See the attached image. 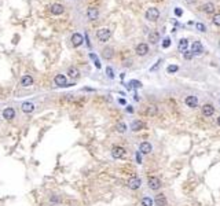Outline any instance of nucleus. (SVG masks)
Segmentation results:
<instances>
[{"label":"nucleus","mask_w":220,"mask_h":206,"mask_svg":"<svg viewBox=\"0 0 220 206\" xmlns=\"http://www.w3.org/2000/svg\"><path fill=\"white\" fill-rule=\"evenodd\" d=\"M160 18V11H158V8L156 7H150L146 11V19L149 21H157Z\"/></svg>","instance_id":"nucleus-1"},{"label":"nucleus","mask_w":220,"mask_h":206,"mask_svg":"<svg viewBox=\"0 0 220 206\" xmlns=\"http://www.w3.org/2000/svg\"><path fill=\"white\" fill-rule=\"evenodd\" d=\"M110 36H112V32H110L109 29H106V28H102V29H99V30L96 32V37H98L100 41H103V43L110 39Z\"/></svg>","instance_id":"nucleus-2"},{"label":"nucleus","mask_w":220,"mask_h":206,"mask_svg":"<svg viewBox=\"0 0 220 206\" xmlns=\"http://www.w3.org/2000/svg\"><path fill=\"white\" fill-rule=\"evenodd\" d=\"M147 184H149V187H150V190H158L161 187L160 179L156 177V176H150L147 180Z\"/></svg>","instance_id":"nucleus-3"},{"label":"nucleus","mask_w":220,"mask_h":206,"mask_svg":"<svg viewBox=\"0 0 220 206\" xmlns=\"http://www.w3.org/2000/svg\"><path fill=\"white\" fill-rule=\"evenodd\" d=\"M204 52V45L201 44V41H194L191 45V54L193 55H200Z\"/></svg>","instance_id":"nucleus-4"},{"label":"nucleus","mask_w":220,"mask_h":206,"mask_svg":"<svg viewBox=\"0 0 220 206\" xmlns=\"http://www.w3.org/2000/svg\"><path fill=\"white\" fill-rule=\"evenodd\" d=\"M112 155H113V158H116V159H120L123 158L125 155V148H123V147L120 146H117V147H113V150H112Z\"/></svg>","instance_id":"nucleus-5"},{"label":"nucleus","mask_w":220,"mask_h":206,"mask_svg":"<svg viewBox=\"0 0 220 206\" xmlns=\"http://www.w3.org/2000/svg\"><path fill=\"white\" fill-rule=\"evenodd\" d=\"M48 8H50L51 14H54V15H61V14L63 12V6H62V4H58V3L51 4Z\"/></svg>","instance_id":"nucleus-6"},{"label":"nucleus","mask_w":220,"mask_h":206,"mask_svg":"<svg viewBox=\"0 0 220 206\" xmlns=\"http://www.w3.org/2000/svg\"><path fill=\"white\" fill-rule=\"evenodd\" d=\"M201 109H202V114H204L205 117H211V115H213V113H215V107H213L211 103H205Z\"/></svg>","instance_id":"nucleus-7"},{"label":"nucleus","mask_w":220,"mask_h":206,"mask_svg":"<svg viewBox=\"0 0 220 206\" xmlns=\"http://www.w3.org/2000/svg\"><path fill=\"white\" fill-rule=\"evenodd\" d=\"M140 184H142V180L139 177H131L128 180V188H131V190H138Z\"/></svg>","instance_id":"nucleus-8"},{"label":"nucleus","mask_w":220,"mask_h":206,"mask_svg":"<svg viewBox=\"0 0 220 206\" xmlns=\"http://www.w3.org/2000/svg\"><path fill=\"white\" fill-rule=\"evenodd\" d=\"M153 150V147L151 144L149 142H142L140 143V146H139V153H142V154H150Z\"/></svg>","instance_id":"nucleus-9"},{"label":"nucleus","mask_w":220,"mask_h":206,"mask_svg":"<svg viewBox=\"0 0 220 206\" xmlns=\"http://www.w3.org/2000/svg\"><path fill=\"white\" fill-rule=\"evenodd\" d=\"M54 81H55V85H58V87H66V84H68V80H66L65 74H56Z\"/></svg>","instance_id":"nucleus-10"},{"label":"nucleus","mask_w":220,"mask_h":206,"mask_svg":"<svg viewBox=\"0 0 220 206\" xmlns=\"http://www.w3.org/2000/svg\"><path fill=\"white\" fill-rule=\"evenodd\" d=\"M83 41H84V37H83L80 33H74V35L72 36V44H73V47H79V45H81V44H83Z\"/></svg>","instance_id":"nucleus-11"},{"label":"nucleus","mask_w":220,"mask_h":206,"mask_svg":"<svg viewBox=\"0 0 220 206\" xmlns=\"http://www.w3.org/2000/svg\"><path fill=\"white\" fill-rule=\"evenodd\" d=\"M21 109H22V111H24V113H26V114H30V113H33V111H35V104H33L32 102H24V103H22V106H21Z\"/></svg>","instance_id":"nucleus-12"},{"label":"nucleus","mask_w":220,"mask_h":206,"mask_svg":"<svg viewBox=\"0 0 220 206\" xmlns=\"http://www.w3.org/2000/svg\"><path fill=\"white\" fill-rule=\"evenodd\" d=\"M147 52H149V45H147V44H144V43L138 44V47H136V54H138V55L143 56V55H146Z\"/></svg>","instance_id":"nucleus-13"},{"label":"nucleus","mask_w":220,"mask_h":206,"mask_svg":"<svg viewBox=\"0 0 220 206\" xmlns=\"http://www.w3.org/2000/svg\"><path fill=\"white\" fill-rule=\"evenodd\" d=\"M21 85L22 87H30V85H33V77L29 74H25L22 76V79H21Z\"/></svg>","instance_id":"nucleus-14"},{"label":"nucleus","mask_w":220,"mask_h":206,"mask_svg":"<svg viewBox=\"0 0 220 206\" xmlns=\"http://www.w3.org/2000/svg\"><path fill=\"white\" fill-rule=\"evenodd\" d=\"M98 15H99V11H98V8L89 7V8L87 10V17H88V19L95 21L96 18H98Z\"/></svg>","instance_id":"nucleus-15"},{"label":"nucleus","mask_w":220,"mask_h":206,"mask_svg":"<svg viewBox=\"0 0 220 206\" xmlns=\"http://www.w3.org/2000/svg\"><path fill=\"white\" fill-rule=\"evenodd\" d=\"M184 103H186L188 107H193V109H194V107L198 106V98H197V96H187V98L184 99Z\"/></svg>","instance_id":"nucleus-16"},{"label":"nucleus","mask_w":220,"mask_h":206,"mask_svg":"<svg viewBox=\"0 0 220 206\" xmlns=\"http://www.w3.org/2000/svg\"><path fill=\"white\" fill-rule=\"evenodd\" d=\"M14 117H15V110H14L12 107H7V109H4L3 110V118L12 120Z\"/></svg>","instance_id":"nucleus-17"},{"label":"nucleus","mask_w":220,"mask_h":206,"mask_svg":"<svg viewBox=\"0 0 220 206\" xmlns=\"http://www.w3.org/2000/svg\"><path fill=\"white\" fill-rule=\"evenodd\" d=\"M154 203H156L157 206H167V198H165L164 194H158L154 198Z\"/></svg>","instance_id":"nucleus-18"},{"label":"nucleus","mask_w":220,"mask_h":206,"mask_svg":"<svg viewBox=\"0 0 220 206\" xmlns=\"http://www.w3.org/2000/svg\"><path fill=\"white\" fill-rule=\"evenodd\" d=\"M144 128V124L142 122V121H139V120H136V121H133V122L131 124V129L133 132H138V131H142Z\"/></svg>","instance_id":"nucleus-19"},{"label":"nucleus","mask_w":220,"mask_h":206,"mask_svg":"<svg viewBox=\"0 0 220 206\" xmlns=\"http://www.w3.org/2000/svg\"><path fill=\"white\" fill-rule=\"evenodd\" d=\"M187 48H188V40L187 39H182L179 41V45H177V50H179L180 52H186L187 51Z\"/></svg>","instance_id":"nucleus-20"},{"label":"nucleus","mask_w":220,"mask_h":206,"mask_svg":"<svg viewBox=\"0 0 220 206\" xmlns=\"http://www.w3.org/2000/svg\"><path fill=\"white\" fill-rule=\"evenodd\" d=\"M68 76L70 77V79H79V77H80V71H79L77 68H69Z\"/></svg>","instance_id":"nucleus-21"},{"label":"nucleus","mask_w":220,"mask_h":206,"mask_svg":"<svg viewBox=\"0 0 220 206\" xmlns=\"http://www.w3.org/2000/svg\"><path fill=\"white\" fill-rule=\"evenodd\" d=\"M149 41L151 44H157L158 41H160V35H158V32H151L150 35H149Z\"/></svg>","instance_id":"nucleus-22"},{"label":"nucleus","mask_w":220,"mask_h":206,"mask_svg":"<svg viewBox=\"0 0 220 206\" xmlns=\"http://www.w3.org/2000/svg\"><path fill=\"white\" fill-rule=\"evenodd\" d=\"M102 55H103L105 59H112L113 55H114V54H113V48L106 47V48L103 50V51H102Z\"/></svg>","instance_id":"nucleus-23"},{"label":"nucleus","mask_w":220,"mask_h":206,"mask_svg":"<svg viewBox=\"0 0 220 206\" xmlns=\"http://www.w3.org/2000/svg\"><path fill=\"white\" fill-rule=\"evenodd\" d=\"M202 10H204L206 14H211V12L215 11V4L213 3H205L204 6H202Z\"/></svg>","instance_id":"nucleus-24"},{"label":"nucleus","mask_w":220,"mask_h":206,"mask_svg":"<svg viewBox=\"0 0 220 206\" xmlns=\"http://www.w3.org/2000/svg\"><path fill=\"white\" fill-rule=\"evenodd\" d=\"M131 87H133V88H140L142 87V83L140 81H136V80H132V81H129V84L127 85V88H131Z\"/></svg>","instance_id":"nucleus-25"},{"label":"nucleus","mask_w":220,"mask_h":206,"mask_svg":"<svg viewBox=\"0 0 220 206\" xmlns=\"http://www.w3.org/2000/svg\"><path fill=\"white\" fill-rule=\"evenodd\" d=\"M117 132H120V133H124L125 131H127V125H125L124 122H118L117 124V127H116Z\"/></svg>","instance_id":"nucleus-26"},{"label":"nucleus","mask_w":220,"mask_h":206,"mask_svg":"<svg viewBox=\"0 0 220 206\" xmlns=\"http://www.w3.org/2000/svg\"><path fill=\"white\" fill-rule=\"evenodd\" d=\"M142 206H153V199L149 197H144L142 199Z\"/></svg>","instance_id":"nucleus-27"},{"label":"nucleus","mask_w":220,"mask_h":206,"mask_svg":"<svg viewBox=\"0 0 220 206\" xmlns=\"http://www.w3.org/2000/svg\"><path fill=\"white\" fill-rule=\"evenodd\" d=\"M89 58H91V59L94 61V63L96 65V68L100 69V62H99V59H98V56H96L95 54H92V52H91V54H89Z\"/></svg>","instance_id":"nucleus-28"},{"label":"nucleus","mask_w":220,"mask_h":206,"mask_svg":"<svg viewBox=\"0 0 220 206\" xmlns=\"http://www.w3.org/2000/svg\"><path fill=\"white\" fill-rule=\"evenodd\" d=\"M177 70H179V66H177V65H169L168 69H167L168 73H176Z\"/></svg>","instance_id":"nucleus-29"},{"label":"nucleus","mask_w":220,"mask_h":206,"mask_svg":"<svg viewBox=\"0 0 220 206\" xmlns=\"http://www.w3.org/2000/svg\"><path fill=\"white\" fill-rule=\"evenodd\" d=\"M213 24L216 25V26H220V12L219 14H215V15H213Z\"/></svg>","instance_id":"nucleus-30"},{"label":"nucleus","mask_w":220,"mask_h":206,"mask_svg":"<svg viewBox=\"0 0 220 206\" xmlns=\"http://www.w3.org/2000/svg\"><path fill=\"white\" fill-rule=\"evenodd\" d=\"M106 73H107V76L110 77V79H114V71H113V69L109 66V68H106Z\"/></svg>","instance_id":"nucleus-31"},{"label":"nucleus","mask_w":220,"mask_h":206,"mask_svg":"<svg viewBox=\"0 0 220 206\" xmlns=\"http://www.w3.org/2000/svg\"><path fill=\"white\" fill-rule=\"evenodd\" d=\"M169 45H171V39H164V41H162V48H168Z\"/></svg>","instance_id":"nucleus-32"},{"label":"nucleus","mask_w":220,"mask_h":206,"mask_svg":"<svg viewBox=\"0 0 220 206\" xmlns=\"http://www.w3.org/2000/svg\"><path fill=\"white\" fill-rule=\"evenodd\" d=\"M147 113H149V114H156V113H157V109H156V106H149V110H147Z\"/></svg>","instance_id":"nucleus-33"},{"label":"nucleus","mask_w":220,"mask_h":206,"mask_svg":"<svg viewBox=\"0 0 220 206\" xmlns=\"http://www.w3.org/2000/svg\"><path fill=\"white\" fill-rule=\"evenodd\" d=\"M195 26H197V29H198L200 32H205V30H206V29H205V25H204V24H197Z\"/></svg>","instance_id":"nucleus-34"},{"label":"nucleus","mask_w":220,"mask_h":206,"mask_svg":"<svg viewBox=\"0 0 220 206\" xmlns=\"http://www.w3.org/2000/svg\"><path fill=\"white\" fill-rule=\"evenodd\" d=\"M136 162L142 164V157H140V153H136Z\"/></svg>","instance_id":"nucleus-35"},{"label":"nucleus","mask_w":220,"mask_h":206,"mask_svg":"<svg viewBox=\"0 0 220 206\" xmlns=\"http://www.w3.org/2000/svg\"><path fill=\"white\" fill-rule=\"evenodd\" d=\"M175 14L177 17H182V14H183V11H182V10H180V8H175Z\"/></svg>","instance_id":"nucleus-36"},{"label":"nucleus","mask_w":220,"mask_h":206,"mask_svg":"<svg viewBox=\"0 0 220 206\" xmlns=\"http://www.w3.org/2000/svg\"><path fill=\"white\" fill-rule=\"evenodd\" d=\"M193 58V54H186L184 52V59H191Z\"/></svg>","instance_id":"nucleus-37"},{"label":"nucleus","mask_w":220,"mask_h":206,"mask_svg":"<svg viewBox=\"0 0 220 206\" xmlns=\"http://www.w3.org/2000/svg\"><path fill=\"white\" fill-rule=\"evenodd\" d=\"M51 202H59V197H52Z\"/></svg>","instance_id":"nucleus-38"},{"label":"nucleus","mask_w":220,"mask_h":206,"mask_svg":"<svg viewBox=\"0 0 220 206\" xmlns=\"http://www.w3.org/2000/svg\"><path fill=\"white\" fill-rule=\"evenodd\" d=\"M127 111H128V113H133V109H132V106H127Z\"/></svg>","instance_id":"nucleus-39"},{"label":"nucleus","mask_w":220,"mask_h":206,"mask_svg":"<svg viewBox=\"0 0 220 206\" xmlns=\"http://www.w3.org/2000/svg\"><path fill=\"white\" fill-rule=\"evenodd\" d=\"M184 1H186V3H187V4H193V3H194V1H195V0H184Z\"/></svg>","instance_id":"nucleus-40"},{"label":"nucleus","mask_w":220,"mask_h":206,"mask_svg":"<svg viewBox=\"0 0 220 206\" xmlns=\"http://www.w3.org/2000/svg\"><path fill=\"white\" fill-rule=\"evenodd\" d=\"M118 102H120L121 104H125V100H124V99H120V100H118Z\"/></svg>","instance_id":"nucleus-41"},{"label":"nucleus","mask_w":220,"mask_h":206,"mask_svg":"<svg viewBox=\"0 0 220 206\" xmlns=\"http://www.w3.org/2000/svg\"><path fill=\"white\" fill-rule=\"evenodd\" d=\"M217 124H219V125H220V115H219V117H217Z\"/></svg>","instance_id":"nucleus-42"},{"label":"nucleus","mask_w":220,"mask_h":206,"mask_svg":"<svg viewBox=\"0 0 220 206\" xmlns=\"http://www.w3.org/2000/svg\"><path fill=\"white\" fill-rule=\"evenodd\" d=\"M219 47H220V41H219Z\"/></svg>","instance_id":"nucleus-43"},{"label":"nucleus","mask_w":220,"mask_h":206,"mask_svg":"<svg viewBox=\"0 0 220 206\" xmlns=\"http://www.w3.org/2000/svg\"><path fill=\"white\" fill-rule=\"evenodd\" d=\"M219 103H220V98H219Z\"/></svg>","instance_id":"nucleus-44"}]
</instances>
